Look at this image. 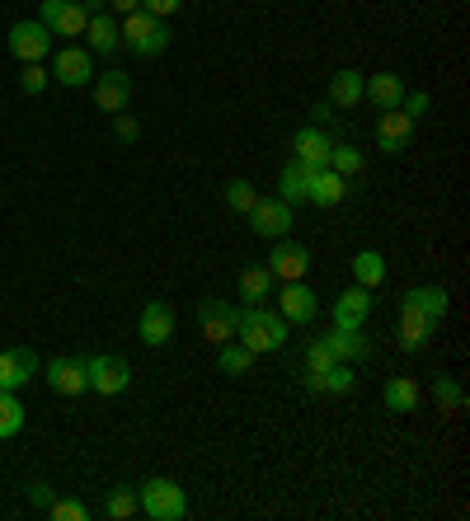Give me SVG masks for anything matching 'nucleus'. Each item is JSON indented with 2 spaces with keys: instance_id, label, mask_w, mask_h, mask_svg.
<instances>
[{
  "instance_id": "ea45409f",
  "label": "nucleus",
  "mask_w": 470,
  "mask_h": 521,
  "mask_svg": "<svg viewBox=\"0 0 470 521\" xmlns=\"http://www.w3.org/2000/svg\"><path fill=\"white\" fill-rule=\"evenodd\" d=\"M179 5H184V0H141V10H146V15H156V19L179 15Z\"/></svg>"
},
{
  "instance_id": "412c9836",
  "label": "nucleus",
  "mask_w": 470,
  "mask_h": 521,
  "mask_svg": "<svg viewBox=\"0 0 470 521\" xmlns=\"http://www.w3.org/2000/svg\"><path fill=\"white\" fill-rule=\"evenodd\" d=\"M85 38H90V52H104V57H113V52L123 47V29H118V19H113L109 10L90 15V24H85Z\"/></svg>"
},
{
  "instance_id": "7c9ffc66",
  "label": "nucleus",
  "mask_w": 470,
  "mask_h": 521,
  "mask_svg": "<svg viewBox=\"0 0 470 521\" xmlns=\"http://www.w3.org/2000/svg\"><path fill=\"white\" fill-rule=\"evenodd\" d=\"M254 362H259V357H254L250 348H245V343H235V338L217 348V367L226 371V376H245V371H250Z\"/></svg>"
},
{
  "instance_id": "c85d7f7f",
  "label": "nucleus",
  "mask_w": 470,
  "mask_h": 521,
  "mask_svg": "<svg viewBox=\"0 0 470 521\" xmlns=\"http://www.w3.org/2000/svg\"><path fill=\"white\" fill-rule=\"evenodd\" d=\"M141 512V493L132 489V484H118V489L109 493V503H104V517L109 521H132Z\"/></svg>"
},
{
  "instance_id": "20e7f679",
  "label": "nucleus",
  "mask_w": 470,
  "mask_h": 521,
  "mask_svg": "<svg viewBox=\"0 0 470 521\" xmlns=\"http://www.w3.org/2000/svg\"><path fill=\"white\" fill-rule=\"evenodd\" d=\"M38 19H43V29L52 38H80L85 24H90V10L80 0H43L38 5Z\"/></svg>"
},
{
  "instance_id": "4468645a",
  "label": "nucleus",
  "mask_w": 470,
  "mask_h": 521,
  "mask_svg": "<svg viewBox=\"0 0 470 521\" xmlns=\"http://www.w3.org/2000/svg\"><path fill=\"white\" fill-rule=\"evenodd\" d=\"M315 310H320V301H315V292L306 287V282H282L278 292V315L287 324H311Z\"/></svg>"
},
{
  "instance_id": "4be33fe9",
  "label": "nucleus",
  "mask_w": 470,
  "mask_h": 521,
  "mask_svg": "<svg viewBox=\"0 0 470 521\" xmlns=\"http://www.w3.org/2000/svg\"><path fill=\"white\" fill-rule=\"evenodd\" d=\"M367 310H372V292L367 287H353V292H344L334 301V324L339 329H362L367 324Z\"/></svg>"
},
{
  "instance_id": "9d476101",
  "label": "nucleus",
  "mask_w": 470,
  "mask_h": 521,
  "mask_svg": "<svg viewBox=\"0 0 470 521\" xmlns=\"http://www.w3.org/2000/svg\"><path fill=\"white\" fill-rule=\"evenodd\" d=\"M52 80L66 85V90L90 85V80H94V57L85 52V47H62V52H57V62H52Z\"/></svg>"
},
{
  "instance_id": "f704fd0d",
  "label": "nucleus",
  "mask_w": 470,
  "mask_h": 521,
  "mask_svg": "<svg viewBox=\"0 0 470 521\" xmlns=\"http://www.w3.org/2000/svg\"><path fill=\"white\" fill-rule=\"evenodd\" d=\"M329 169H334V174H344V179H353V174L362 169V151H358V146H348V141H339V146L329 151Z\"/></svg>"
},
{
  "instance_id": "bb28decb",
  "label": "nucleus",
  "mask_w": 470,
  "mask_h": 521,
  "mask_svg": "<svg viewBox=\"0 0 470 521\" xmlns=\"http://www.w3.org/2000/svg\"><path fill=\"white\" fill-rule=\"evenodd\" d=\"M235 292H240V301L259 306V301L273 292V273H268V268H245V273L235 277Z\"/></svg>"
},
{
  "instance_id": "79ce46f5",
  "label": "nucleus",
  "mask_w": 470,
  "mask_h": 521,
  "mask_svg": "<svg viewBox=\"0 0 470 521\" xmlns=\"http://www.w3.org/2000/svg\"><path fill=\"white\" fill-rule=\"evenodd\" d=\"M15 362H19V371H24V381L38 376V353H33V348H15Z\"/></svg>"
},
{
  "instance_id": "58836bf2",
  "label": "nucleus",
  "mask_w": 470,
  "mask_h": 521,
  "mask_svg": "<svg viewBox=\"0 0 470 521\" xmlns=\"http://www.w3.org/2000/svg\"><path fill=\"white\" fill-rule=\"evenodd\" d=\"M47 80H52V76H47L38 62H24V71H19V90H24V94H43Z\"/></svg>"
},
{
  "instance_id": "9b49d317",
  "label": "nucleus",
  "mask_w": 470,
  "mask_h": 521,
  "mask_svg": "<svg viewBox=\"0 0 470 521\" xmlns=\"http://www.w3.org/2000/svg\"><path fill=\"white\" fill-rule=\"evenodd\" d=\"M409 141H414V118H409L405 108H386L381 123H376V146L386 155H400L409 151Z\"/></svg>"
},
{
  "instance_id": "c03bdc74",
  "label": "nucleus",
  "mask_w": 470,
  "mask_h": 521,
  "mask_svg": "<svg viewBox=\"0 0 470 521\" xmlns=\"http://www.w3.org/2000/svg\"><path fill=\"white\" fill-rule=\"evenodd\" d=\"M29 498H33L38 507H52V484H47V479H33V484H29Z\"/></svg>"
},
{
  "instance_id": "f3484780",
  "label": "nucleus",
  "mask_w": 470,
  "mask_h": 521,
  "mask_svg": "<svg viewBox=\"0 0 470 521\" xmlns=\"http://www.w3.org/2000/svg\"><path fill=\"white\" fill-rule=\"evenodd\" d=\"M329 151H334V141L320 127H301L297 137H292V160H301V165H311V169H325Z\"/></svg>"
},
{
  "instance_id": "39448f33",
  "label": "nucleus",
  "mask_w": 470,
  "mask_h": 521,
  "mask_svg": "<svg viewBox=\"0 0 470 521\" xmlns=\"http://www.w3.org/2000/svg\"><path fill=\"white\" fill-rule=\"evenodd\" d=\"M5 43H10V57H15L19 66H24V62H43L47 52H52V33L43 29V19H19Z\"/></svg>"
},
{
  "instance_id": "f03ea898",
  "label": "nucleus",
  "mask_w": 470,
  "mask_h": 521,
  "mask_svg": "<svg viewBox=\"0 0 470 521\" xmlns=\"http://www.w3.org/2000/svg\"><path fill=\"white\" fill-rule=\"evenodd\" d=\"M123 43L137 52V57H160L165 47H170V29H165V19L146 15V10H132V15H123Z\"/></svg>"
},
{
  "instance_id": "a878e982",
  "label": "nucleus",
  "mask_w": 470,
  "mask_h": 521,
  "mask_svg": "<svg viewBox=\"0 0 470 521\" xmlns=\"http://www.w3.org/2000/svg\"><path fill=\"white\" fill-rule=\"evenodd\" d=\"M329 104L358 108L362 104V71H334V80H329Z\"/></svg>"
},
{
  "instance_id": "423d86ee",
  "label": "nucleus",
  "mask_w": 470,
  "mask_h": 521,
  "mask_svg": "<svg viewBox=\"0 0 470 521\" xmlns=\"http://www.w3.org/2000/svg\"><path fill=\"white\" fill-rule=\"evenodd\" d=\"M47 385H52V395H66V399H76L90 390V357H57L52 367H47Z\"/></svg>"
},
{
  "instance_id": "6ab92c4d",
  "label": "nucleus",
  "mask_w": 470,
  "mask_h": 521,
  "mask_svg": "<svg viewBox=\"0 0 470 521\" xmlns=\"http://www.w3.org/2000/svg\"><path fill=\"white\" fill-rule=\"evenodd\" d=\"M348 198V179L344 174H334V169H311V193H306V202H315V207H339V202Z\"/></svg>"
},
{
  "instance_id": "f8f14e48",
  "label": "nucleus",
  "mask_w": 470,
  "mask_h": 521,
  "mask_svg": "<svg viewBox=\"0 0 470 521\" xmlns=\"http://www.w3.org/2000/svg\"><path fill=\"white\" fill-rule=\"evenodd\" d=\"M250 226H254V235H264V240H282V235L292 230V207L282 198H259L250 212Z\"/></svg>"
},
{
  "instance_id": "4c0bfd02",
  "label": "nucleus",
  "mask_w": 470,
  "mask_h": 521,
  "mask_svg": "<svg viewBox=\"0 0 470 521\" xmlns=\"http://www.w3.org/2000/svg\"><path fill=\"white\" fill-rule=\"evenodd\" d=\"M57 521H90V507L76 503V498H52V507H47Z\"/></svg>"
},
{
  "instance_id": "b1692460",
  "label": "nucleus",
  "mask_w": 470,
  "mask_h": 521,
  "mask_svg": "<svg viewBox=\"0 0 470 521\" xmlns=\"http://www.w3.org/2000/svg\"><path fill=\"white\" fill-rule=\"evenodd\" d=\"M306 193H311V165H301V160H287L278 174V198L287 202V207H301L306 202Z\"/></svg>"
},
{
  "instance_id": "dca6fc26",
  "label": "nucleus",
  "mask_w": 470,
  "mask_h": 521,
  "mask_svg": "<svg viewBox=\"0 0 470 521\" xmlns=\"http://www.w3.org/2000/svg\"><path fill=\"white\" fill-rule=\"evenodd\" d=\"M90 85H94V104L104 108V113H123L127 99H132V76L127 71H104Z\"/></svg>"
},
{
  "instance_id": "2f4dec72",
  "label": "nucleus",
  "mask_w": 470,
  "mask_h": 521,
  "mask_svg": "<svg viewBox=\"0 0 470 521\" xmlns=\"http://www.w3.org/2000/svg\"><path fill=\"white\" fill-rule=\"evenodd\" d=\"M433 399H438L442 414H461V409H466V390H461L456 376H438V381H433Z\"/></svg>"
},
{
  "instance_id": "ddd939ff",
  "label": "nucleus",
  "mask_w": 470,
  "mask_h": 521,
  "mask_svg": "<svg viewBox=\"0 0 470 521\" xmlns=\"http://www.w3.org/2000/svg\"><path fill=\"white\" fill-rule=\"evenodd\" d=\"M137 334L146 348H165L174 338V310L165 301H146L141 306V320H137Z\"/></svg>"
},
{
  "instance_id": "a19ab883",
  "label": "nucleus",
  "mask_w": 470,
  "mask_h": 521,
  "mask_svg": "<svg viewBox=\"0 0 470 521\" xmlns=\"http://www.w3.org/2000/svg\"><path fill=\"white\" fill-rule=\"evenodd\" d=\"M113 132H118V141H127V146H132V141L141 137V127H137V118H132V113H118V123H113Z\"/></svg>"
},
{
  "instance_id": "0eeeda50",
  "label": "nucleus",
  "mask_w": 470,
  "mask_h": 521,
  "mask_svg": "<svg viewBox=\"0 0 470 521\" xmlns=\"http://www.w3.org/2000/svg\"><path fill=\"white\" fill-rule=\"evenodd\" d=\"M268 273L282 277V282H301V277L311 273V249L301 245V240H273V259H268Z\"/></svg>"
},
{
  "instance_id": "7ed1b4c3",
  "label": "nucleus",
  "mask_w": 470,
  "mask_h": 521,
  "mask_svg": "<svg viewBox=\"0 0 470 521\" xmlns=\"http://www.w3.org/2000/svg\"><path fill=\"white\" fill-rule=\"evenodd\" d=\"M137 493H141V512L151 521H179L188 512V493L174 479H146Z\"/></svg>"
},
{
  "instance_id": "5701e85b",
  "label": "nucleus",
  "mask_w": 470,
  "mask_h": 521,
  "mask_svg": "<svg viewBox=\"0 0 470 521\" xmlns=\"http://www.w3.org/2000/svg\"><path fill=\"white\" fill-rule=\"evenodd\" d=\"M325 343L339 362H362V357H372V338L362 334V329H339V324H334V334H325Z\"/></svg>"
},
{
  "instance_id": "c756f323",
  "label": "nucleus",
  "mask_w": 470,
  "mask_h": 521,
  "mask_svg": "<svg viewBox=\"0 0 470 521\" xmlns=\"http://www.w3.org/2000/svg\"><path fill=\"white\" fill-rule=\"evenodd\" d=\"M24 404L15 399V390H0V442H10V437H19L24 432Z\"/></svg>"
},
{
  "instance_id": "c9c22d12",
  "label": "nucleus",
  "mask_w": 470,
  "mask_h": 521,
  "mask_svg": "<svg viewBox=\"0 0 470 521\" xmlns=\"http://www.w3.org/2000/svg\"><path fill=\"white\" fill-rule=\"evenodd\" d=\"M334 362H339V357L329 353V343H325V338H315L311 348H306V376H315V371H329Z\"/></svg>"
},
{
  "instance_id": "aec40b11",
  "label": "nucleus",
  "mask_w": 470,
  "mask_h": 521,
  "mask_svg": "<svg viewBox=\"0 0 470 521\" xmlns=\"http://www.w3.org/2000/svg\"><path fill=\"white\" fill-rule=\"evenodd\" d=\"M306 385H311L315 395H353L358 371H353V362H334L329 371H315V376H306Z\"/></svg>"
},
{
  "instance_id": "f257e3e1",
  "label": "nucleus",
  "mask_w": 470,
  "mask_h": 521,
  "mask_svg": "<svg viewBox=\"0 0 470 521\" xmlns=\"http://www.w3.org/2000/svg\"><path fill=\"white\" fill-rule=\"evenodd\" d=\"M235 343H245L254 357L278 353L282 343H287V320H282L278 310H264V306L235 310Z\"/></svg>"
},
{
  "instance_id": "473e14b6",
  "label": "nucleus",
  "mask_w": 470,
  "mask_h": 521,
  "mask_svg": "<svg viewBox=\"0 0 470 521\" xmlns=\"http://www.w3.org/2000/svg\"><path fill=\"white\" fill-rule=\"evenodd\" d=\"M409 301H414V306H423L428 310V315H433V320H447V292H442V287H414V292H405Z\"/></svg>"
},
{
  "instance_id": "6e6552de",
  "label": "nucleus",
  "mask_w": 470,
  "mask_h": 521,
  "mask_svg": "<svg viewBox=\"0 0 470 521\" xmlns=\"http://www.w3.org/2000/svg\"><path fill=\"white\" fill-rule=\"evenodd\" d=\"M433 329H438V320L405 296V301H400V348H405V353H423L428 338H433Z\"/></svg>"
},
{
  "instance_id": "37998d69",
  "label": "nucleus",
  "mask_w": 470,
  "mask_h": 521,
  "mask_svg": "<svg viewBox=\"0 0 470 521\" xmlns=\"http://www.w3.org/2000/svg\"><path fill=\"white\" fill-rule=\"evenodd\" d=\"M400 108H405L409 118H419V113H428V94H409V90H405V99H400Z\"/></svg>"
},
{
  "instance_id": "393cba45",
  "label": "nucleus",
  "mask_w": 470,
  "mask_h": 521,
  "mask_svg": "<svg viewBox=\"0 0 470 521\" xmlns=\"http://www.w3.org/2000/svg\"><path fill=\"white\" fill-rule=\"evenodd\" d=\"M419 399H423V390L409 381V376H391L386 390H381V404H386L391 414H414V409H419Z\"/></svg>"
},
{
  "instance_id": "1a4fd4ad",
  "label": "nucleus",
  "mask_w": 470,
  "mask_h": 521,
  "mask_svg": "<svg viewBox=\"0 0 470 521\" xmlns=\"http://www.w3.org/2000/svg\"><path fill=\"white\" fill-rule=\"evenodd\" d=\"M127 385H132V367H127L123 357H113V353H104V357H90V390L94 395H123Z\"/></svg>"
},
{
  "instance_id": "e433bc0d",
  "label": "nucleus",
  "mask_w": 470,
  "mask_h": 521,
  "mask_svg": "<svg viewBox=\"0 0 470 521\" xmlns=\"http://www.w3.org/2000/svg\"><path fill=\"white\" fill-rule=\"evenodd\" d=\"M19 385H29V381H24V371L15 362V348H5L0 353V390H19Z\"/></svg>"
},
{
  "instance_id": "72a5a7b5",
  "label": "nucleus",
  "mask_w": 470,
  "mask_h": 521,
  "mask_svg": "<svg viewBox=\"0 0 470 521\" xmlns=\"http://www.w3.org/2000/svg\"><path fill=\"white\" fill-rule=\"evenodd\" d=\"M254 202H259V193H254L250 179H231V184H226V207H231V212L250 216V212H254Z\"/></svg>"
},
{
  "instance_id": "cd10ccee",
  "label": "nucleus",
  "mask_w": 470,
  "mask_h": 521,
  "mask_svg": "<svg viewBox=\"0 0 470 521\" xmlns=\"http://www.w3.org/2000/svg\"><path fill=\"white\" fill-rule=\"evenodd\" d=\"M353 277H358V287H367V292H376V287L386 282V259H381L376 249H362L358 259H353Z\"/></svg>"
},
{
  "instance_id": "2eb2a0df",
  "label": "nucleus",
  "mask_w": 470,
  "mask_h": 521,
  "mask_svg": "<svg viewBox=\"0 0 470 521\" xmlns=\"http://www.w3.org/2000/svg\"><path fill=\"white\" fill-rule=\"evenodd\" d=\"M198 324H203V338L212 348L235 338V310L226 301H198Z\"/></svg>"
},
{
  "instance_id": "a18cd8bd",
  "label": "nucleus",
  "mask_w": 470,
  "mask_h": 521,
  "mask_svg": "<svg viewBox=\"0 0 470 521\" xmlns=\"http://www.w3.org/2000/svg\"><path fill=\"white\" fill-rule=\"evenodd\" d=\"M113 10H118V15H132V10H141V0H109Z\"/></svg>"
},
{
  "instance_id": "a211bd4d",
  "label": "nucleus",
  "mask_w": 470,
  "mask_h": 521,
  "mask_svg": "<svg viewBox=\"0 0 470 521\" xmlns=\"http://www.w3.org/2000/svg\"><path fill=\"white\" fill-rule=\"evenodd\" d=\"M362 94L386 113V108H400V99H405V80L395 76V71H376V76H362Z\"/></svg>"
}]
</instances>
